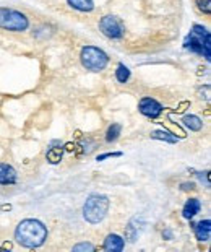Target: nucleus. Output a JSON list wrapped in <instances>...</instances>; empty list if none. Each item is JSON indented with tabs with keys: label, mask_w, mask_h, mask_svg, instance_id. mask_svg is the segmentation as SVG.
<instances>
[{
	"label": "nucleus",
	"mask_w": 211,
	"mask_h": 252,
	"mask_svg": "<svg viewBox=\"0 0 211 252\" xmlns=\"http://www.w3.org/2000/svg\"><path fill=\"white\" fill-rule=\"evenodd\" d=\"M16 182V171L10 164L0 163V184L10 186Z\"/></svg>",
	"instance_id": "8"
},
{
	"label": "nucleus",
	"mask_w": 211,
	"mask_h": 252,
	"mask_svg": "<svg viewBox=\"0 0 211 252\" xmlns=\"http://www.w3.org/2000/svg\"><path fill=\"white\" fill-rule=\"evenodd\" d=\"M195 236H197L198 241H210L211 238V221L210 220H203L200 221L197 226H195Z\"/></svg>",
	"instance_id": "11"
},
{
	"label": "nucleus",
	"mask_w": 211,
	"mask_h": 252,
	"mask_svg": "<svg viewBox=\"0 0 211 252\" xmlns=\"http://www.w3.org/2000/svg\"><path fill=\"white\" fill-rule=\"evenodd\" d=\"M151 138H154V140L167 142V143H177V135H174V133L169 132V130H154V132H151Z\"/></svg>",
	"instance_id": "13"
},
{
	"label": "nucleus",
	"mask_w": 211,
	"mask_h": 252,
	"mask_svg": "<svg viewBox=\"0 0 211 252\" xmlns=\"http://www.w3.org/2000/svg\"><path fill=\"white\" fill-rule=\"evenodd\" d=\"M182 189L183 190H188V189H195V184H192V182H190V184H188V182H185V184H182Z\"/></svg>",
	"instance_id": "21"
},
{
	"label": "nucleus",
	"mask_w": 211,
	"mask_h": 252,
	"mask_svg": "<svg viewBox=\"0 0 211 252\" xmlns=\"http://www.w3.org/2000/svg\"><path fill=\"white\" fill-rule=\"evenodd\" d=\"M47 159L49 163L57 164L62 161V148H51L47 152Z\"/></svg>",
	"instance_id": "17"
},
{
	"label": "nucleus",
	"mask_w": 211,
	"mask_h": 252,
	"mask_svg": "<svg viewBox=\"0 0 211 252\" xmlns=\"http://www.w3.org/2000/svg\"><path fill=\"white\" fill-rule=\"evenodd\" d=\"M81 65L90 72H101L104 70L109 63V57L102 49L96 46H86L81 49Z\"/></svg>",
	"instance_id": "4"
},
{
	"label": "nucleus",
	"mask_w": 211,
	"mask_h": 252,
	"mask_svg": "<svg viewBox=\"0 0 211 252\" xmlns=\"http://www.w3.org/2000/svg\"><path fill=\"white\" fill-rule=\"evenodd\" d=\"M125 248V243L121 236L117 234H109L107 238L104 239V249L109 251V252H121Z\"/></svg>",
	"instance_id": "9"
},
{
	"label": "nucleus",
	"mask_w": 211,
	"mask_h": 252,
	"mask_svg": "<svg viewBox=\"0 0 211 252\" xmlns=\"http://www.w3.org/2000/svg\"><path fill=\"white\" fill-rule=\"evenodd\" d=\"M121 132H122V126L121 124H112L109 126V128H107V132H106V140L112 143V142H116L119 135H121Z\"/></svg>",
	"instance_id": "15"
},
{
	"label": "nucleus",
	"mask_w": 211,
	"mask_h": 252,
	"mask_svg": "<svg viewBox=\"0 0 211 252\" xmlns=\"http://www.w3.org/2000/svg\"><path fill=\"white\" fill-rule=\"evenodd\" d=\"M198 10L203 13H211V0H197Z\"/></svg>",
	"instance_id": "18"
},
{
	"label": "nucleus",
	"mask_w": 211,
	"mask_h": 252,
	"mask_svg": "<svg viewBox=\"0 0 211 252\" xmlns=\"http://www.w3.org/2000/svg\"><path fill=\"white\" fill-rule=\"evenodd\" d=\"M138 109H140V112H142L143 116L150 117V119H156V117L161 116L162 106L153 98H143L142 101H140Z\"/></svg>",
	"instance_id": "7"
},
{
	"label": "nucleus",
	"mask_w": 211,
	"mask_h": 252,
	"mask_svg": "<svg viewBox=\"0 0 211 252\" xmlns=\"http://www.w3.org/2000/svg\"><path fill=\"white\" fill-rule=\"evenodd\" d=\"M187 47L192 52H197V54H202L207 61H210L211 56V41H210V33L207 28L200 25H195L190 36L187 39Z\"/></svg>",
	"instance_id": "3"
},
{
	"label": "nucleus",
	"mask_w": 211,
	"mask_h": 252,
	"mask_svg": "<svg viewBox=\"0 0 211 252\" xmlns=\"http://www.w3.org/2000/svg\"><path fill=\"white\" fill-rule=\"evenodd\" d=\"M182 122H183V126H185L187 128H190L192 132L202 130V127H203V122L198 116H185Z\"/></svg>",
	"instance_id": "14"
},
{
	"label": "nucleus",
	"mask_w": 211,
	"mask_h": 252,
	"mask_svg": "<svg viewBox=\"0 0 211 252\" xmlns=\"http://www.w3.org/2000/svg\"><path fill=\"white\" fill-rule=\"evenodd\" d=\"M99 30H101V33L104 34L106 37H109V39H122L123 33H125V30H123V25L121 23V20L112 17V15H107V17L101 18Z\"/></svg>",
	"instance_id": "6"
},
{
	"label": "nucleus",
	"mask_w": 211,
	"mask_h": 252,
	"mask_svg": "<svg viewBox=\"0 0 211 252\" xmlns=\"http://www.w3.org/2000/svg\"><path fill=\"white\" fill-rule=\"evenodd\" d=\"M111 157H122V153H104V155H99L97 157V161H102V159H106V158H111Z\"/></svg>",
	"instance_id": "20"
},
{
	"label": "nucleus",
	"mask_w": 211,
	"mask_h": 252,
	"mask_svg": "<svg viewBox=\"0 0 211 252\" xmlns=\"http://www.w3.org/2000/svg\"><path fill=\"white\" fill-rule=\"evenodd\" d=\"M116 78L119 80V83H127L128 78H130V70L127 65L123 63H119L117 70H116Z\"/></svg>",
	"instance_id": "16"
},
{
	"label": "nucleus",
	"mask_w": 211,
	"mask_h": 252,
	"mask_svg": "<svg viewBox=\"0 0 211 252\" xmlns=\"http://www.w3.org/2000/svg\"><path fill=\"white\" fill-rule=\"evenodd\" d=\"M81 251H94V246L91 243H80L73 246V252H81Z\"/></svg>",
	"instance_id": "19"
},
{
	"label": "nucleus",
	"mask_w": 211,
	"mask_h": 252,
	"mask_svg": "<svg viewBox=\"0 0 211 252\" xmlns=\"http://www.w3.org/2000/svg\"><path fill=\"white\" fill-rule=\"evenodd\" d=\"M0 26L7 31H26L30 26V20L25 13L16 12V10H8V8H0Z\"/></svg>",
	"instance_id": "5"
},
{
	"label": "nucleus",
	"mask_w": 211,
	"mask_h": 252,
	"mask_svg": "<svg viewBox=\"0 0 211 252\" xmlns=\"http://www.w3.org/2000/svg\"><path fill=\"white\" fill-rule=\"evenodd\" d=\"M47 228L46 224L39 221V220L28 218L18 223L15 229V239L20 246L26 249H36L41 248L47 239Z\"/></svg>",
	"instance_id": "1"
},
{
	"label": "nucleus",
	"mask_w": 211,
	"mask_h": 252,
	"mask_svg": "<svg viewBox=\"0 0 211 252\" xmlns=\"http://www.w3.org/2000/svg\"><path fill=\"white\" fill-rule=\"evenodd\" d=\"M109 212V198L106 195L93 194L86 198L83 205V218L91 224L101 223Z\"/></svg>",
	"instance_id": "2"
},
{
	"label": "nucleus",
	"mask_w": 211,
	"mask_h": 252,
	"mask_svg": "<svg viewBox=\"0 0 211 252\" xmlns=\"http://www.w3.org/2000/svg\"><path fill=\"white\" fill-rule=\"evenodd\" d=\"M200 210H202V203L198 198H190L182 208V217L185 220H192L197 213H200Z\"/></svg>",
	"instance_id": "10"
},
{
	"label": "nucleus",
	"mask_w": 211,
	"mask_h": 252,
	"mask_svg": "<svg viewBox=\"0 0 211 252\" xmlns=\"http://www.w3.org/2000/svg\"><path fill=\"white\" fill-rule=\"evenodd\" d=\"M68 5L75 10H78V12H93L94 8V2L93 0H67Z\"/></svg>",
	"instance_id": "12"
}]
</instances>
